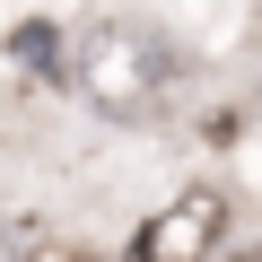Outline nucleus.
Segmentation results:
<instances>
[{
    "label": "nucleus",
    "instance_id": "f257e3e1",
    "mask_svg": "<svg viewBox=\"0 0 262 262\" xmlns=\"http://www.w3.org/2000/svg\"><path fill=\"white\" fill-rule=\"evenodd\" d=\"M61 79H70L96 114H122V122H131V114H149V105L166 96L175 61H166V44L140 35V27H88V35L70 44Z\"/></svg>",
    "mask_w": 262,
    "mask_h": 262
},
{
    "label": "nucleus",
    "instance_id": "f03ea898",
    "mask_svg": "<svg viewBox=\"0 0 262 262\" xmlns=\"http://www.w3.org/2000/svg\"><path fill=\"white\" fill-rule=\"evenodd\" d=\"M219 227H227V210H219V192H184L149 236H140V253L131 262H210V245H219Z\"/></svg>",
    "mask_w": 262,
    "mask_h": 262
},
{
    "label": "nucleus",
    "instance_id": "7ed1b4c3",
    "mask_svg": "<svg viewBox=\"0 0 262 262\" xmlns=\"http://www.w3.org/2000/svg\"><path fill=\"white\" fill-rule=\"evenodd\" d=\"M0 262H61V253H53V236H44V227L0 219Z\"/></svg>",
    "mask_w": 262,
    "mask_h": 262
},
{
    "label": "nucleus",
    "instance_id": "20e7f679",
    "mask_svg": "<svg viewBox=\"0 0 262 262\" xmlns=\"http://www.w3.org/2000/svg\"><path fill=\"white\" fill-rule=\"evenodd\" d=\"M236 262H262V253H236Z\"/></svg>",
    "mask_w": 262,
    "mask_h": 262
}]
</instances>
